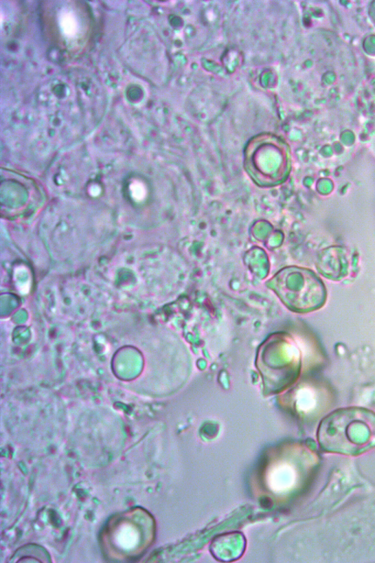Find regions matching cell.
Wrapping results in <instances>:
<instances>
[{"label":"cell","instance_id":"1","mask_svg":"<svg viewBox=\"0 0 375 563\" xmlns=\"http://www.w3.org/2000/svg\"><path fill=\"white\" fill-rule=\"evenodd\" d=\"M321 449L359 456L375 448V413L362 407L340 408L326 417L317 430Z\"/></svg>","mask_w":375,"mask_h":563},{"label":"cell","instance_id":"2","mask_svg":"<svg viewBox=\"0 0 375 563\" xmlns=\"http://www.w3.org/2000/svg\"><path fill=\"white\" fill-rule=\"evenodd\" d=\"M285 300L293 311L312 312L321 308L327 300V290L322 280L313 272L294 268L286 272Z\"/></svg>","mask_w":375,"mask_h":563},{"label":"cell","instance_id":"3","mask_svg":"<svg viewBox=\"0 0 375 563\" xmlns=\"http://www.w3.org/2000/svg\"><path fill=\"white\" fill-rule=\"evenodd\" d=\"M247 542L244 535L231 532L216 537L209 547L212 555L220 562L238 560L245 553Z\"/></svg>","mask_w":375,"mask_h":563},{"label":"cell","instance_id":"4","mask_svg":"<svg viewBox=\"0 0 375 563\" xmlns=\"http://www.w3.org/2000/svg\"><path fill=\"white\" fill-rule=\"evenodd\" d=\"M60 27L66 36L72 37L76 34L78 23L75 16L70 12H63L60 18Z\"/></svg>","mask_w":375,"mask_h":563},{"label":"cell","instance_id":"5","mask_svg":"<svg viewBox=\"0 0 375 563\" xmlns=\"http://www.w3.org/2000/svg\"><path fill=\"white\" fill-rule=\"evenodd\" d=\"M131 195H134L137 201L141 200L145 196V189L139 183H134L130 187Z\"/></svg>","mask_w":375,"mask_h":563}]
</instances>
